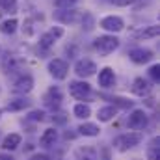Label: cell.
Segmentation results:
<instances>
[{"mask_svg":"<svg viewBox=\"0 0 160 160\" xmlns=\"http://www.w3.org/2000/svg\"><path fill=\"white\" fill-rule=\"evenodd\" d=\"M119 45H121L119 38L114 36V34H102V36H99V38L93 39V48H95L97 54L102 56V58H106V56H110L112 52H116V50L119 48Z\"/></svg>","mask_w":160,"mask_h":160,"instance_id":"obj_1","label":"cell"},{"mask_svg":"<svg viewBox=\"0 0 160 160\" xmlns=\"http://www.w3.org/2000/svg\"><path fill=\"white\" fill-rule=\"evenodd\" d=\"M142 140H143V134H142V132H136V130L123 132V134H119V136L114 140V149L119 151V153H127V151L134 149L136 145H140Z\"/></svg>","mask_w":160,"mask_h":160,"instance_id":"obj_2","label":"cell"},{"mask_svg":"<svg viewBox=\"0 0 160 160\" xmlns=\"http://www.w3.org/2000/svg\"><path fill=\"white\" fill-rule=\"evenodd\" d=\"M34 86H36V82H34V77L30 73H19L11 82V93L26 97L28 93H32Z\"/></svg>","mask_w":160,"mask_h":160,"instance_id":"obj_3","label":"cell"},{"mask_svg":"<svg viewBox=\"0 0 160 160\" xmlns=\"http://www.w3.org/2000/svg\"><path fill=\"white\" fill-rule=\"evenodd\" d=\"M69 95L80 102H88L93 97V89L86 80H71L69 82Z\"/></svg>","mask_w":160,"mask_h":160,"instance_id":"obj_4","label":"cell"},{"mask_svg":"<svg viewBox=\"0 0 160 160\" xmlns=\"http://www.w3.org/2000/svg\"><path fill=\"white\" fill-rule=\"evenodd\" d=\"M63 34H65V30H63L62 26H52V28H48L45 34H41V36H39V41H38L39 50L48 52V50L54 47V43H56V41L63 38Z\"/></svg>","mask_w":160,"mask_h":160,"instance_id":"obj_5","label":"cell"},{"mask_svg":"<svg viewBox=\"0 0 160 160\" xmlns=\"http://www.w3.org/2000/svg\"><path fill=\"white\" fill-rule=\"evenodd\" d=\"M149 123V116L143 108H132L128 118H127V127L130 130H136V132H142Z\"/></svg>","mask_w":160,"mask_h":160,"instance_id":"obj_6","label":"cell"},{"mask_svg":"<svg viewBox=\"0 0 160 160\" xmlns=\"http://www.w3.org/2000/svg\"><path fill=\"white\" fill-rule=\"evenodd\" d=\"M47 71L54 80H65L69 75V63L62 58H52L47 63Z\"/></svg>","mask_w":160,"mask_h":160,"instance_id":"obj_7","label":"cell"},{"mask_svg":"<svg viewBox=\"0 0 160 160\" xmlns=\"http://www.w3.org/2000/svg\"><path fill=\"white\" fill-rule=\"evenodd\" d=\"M86 9H75V8H69V9H58L54 13V19L62 24H80L82 17H84Z\"/></svg>","mask_w":160,"mask_h":160,"instance_id":"obj_8","label":"cell"},{"mask_svg":"<svg viewBox=\"0 0 160 160\" xmlns=\"http://www.w3.org/2000/svg\"><path fill=\"white\" fill-rule=\"evenodd\" d=\"M73 71H75V75H77L80 80H86V78H89V77H93V75H97L99 69H97V63H95L93 60H89V58H80V60H77Z\"/></svg>","mask_w":160,"mask_h":160,"instance_id":"obj_9","label":"cell"},{"mask_svg":"<svg viewBox=\"0 0 160 160\" xmlns=\"http://www.w3.org/2000/svg\"><path fill=\"white\" fill-rule=\"evenodd\" d=\"M99 26L106 32V34H119L125 30V21H123V17L119 15H106V17H102L101 21H99Z\"/></svg>","mask_w":160,"mask_h":160,"instance_id":"obj_10","label":"cell"},{"mask_svg":"<svg viewBox=\"0 0 160 160\" xmlns=\"http://www.w3.org/2000/svg\"><path fill=\"white\" fill-rule=\"evenodd\" d=\"M128 60L136 65H145L155 60V52L147 47H134L128 50Z\"/></svg>","mask_w":160,"mask_h":160,"instance_id":"obj_11","label":"cell"},{"mask_svg":"<svg viewBox=\"0 0 160 160\" xmlns=\"http://www.w3.org/2000/svg\"><path fill=\"white\" fill-rule=\"evenodd\" d=\"M62 101H63V93H62V89L58 86H50L47 89V93L43 95V104L47 108H50V110H58Z\"/></svg>","mask_w":160,"mask_h":160,"instance_id":"obj_12","label":"cell"},{"mask_svg":"<svg viewBox=\"0 0 160 160\" xmlns=\"http://www.w3.org/2000/svg\"><path fill=\"white\" fill-rule=\"evenodd\" d=\"M151 89H153L151 80L143 78V77H136L130 84V93L136 95V97H147L151 93Z\"/></svg>","mask_w":160,"mask_h":160,"instance_id":"obj_13","label":"cell"},{"mask_svg":"<svg viewBox=\"0 0 160 160\" xmlns=\"http://www.w3.org/2000/svg\"><path fill=\"white\" fill-rule=\"evenodd\" d=\"M158 34H160V26L158 24H149V26H143V28L132 32L130 38L136 39V41H147V39H155V38H158Z\"/></svg>","mask_w":160,"mask_h":160,"instance_id":"obj_14","label":"cell"},{"mask_svg":"<svg viewBox=\"0 0 160 160\" xmlns=\"http://www.w3.org/2000/svg\"><path fill=\"white\" fill-rule=\"evenodd\" d=\"M97 80H99V86L102 88V89H110L112 86H116V71L112 69V67H102L101 71H99V75H97Z\"/></svg>","mask_w":160,"mask_h":160,"instance_id":"obj_15","label":"cell"},{"mask_svg":"<svg viewBox=\"0 0 160 160\" xmlns=\"http://www.w3.org/2000/svg\"><path fill=\"white\" fill-rule=\"evenodd\" d=\"M24 65V60L15 56V54H8L2 62V71L8 75V73H15V71H21Z\"/></svg>","mask_w":160,"mask_h":160,"instance_id":"obj_16","label":"cell"},{"mask_svg":"<svg viewBox=\"0 0 160 160\" xmlns=\"http://www.w3.org/2000/svg\"><path fill=\"white\" fill-rule=\"evenodd\" d=\"M30 106H32V101H30L28 97H24V95H19L17 99L8 101L6 110H8V112H22V110H26V108H30Z\"/></svg>","mask_w":160,"mask_h":160,"instance_id":"obj_17","label":"cell"},{"mask_svg":"<svg viewBox=\"0 0 160 160\" xmlns=\"http://www.w3.org/2000/svg\"><path fill=\"white\" fill-rule=\"evenodd\" d=\"M77 130L80 136H86V138H97L101 134V127L97 123H91V121H84L82 125H78Z\"/></svg>","mask_w":160,"mask_h":160,"instance_id":"obj_18","label":"cell"},{"mask_svg":"<svg viewBox=\"0 0 160 160\" xmlns=\"http://www.w3.org/2000/svg\"><path fill=\"white\" fill-rule=\"evenodd\" d=\"M75 160H99V153L95 147L82 145L75 149Z\"/></svg>","mask_w":160,"mask_h":160,"instance_id":"obj_19","label":"cell"},{"mask_svg":"<svg viewBox=\"0 0 160 160\" xmlns=\"http://www.w3.org/2000/svg\"><path fill=\"white\" fill-rule=\"evenodd\" d=\"M118 108L114 106V104H106V106H101L99 110H97V119L101 121V123H108V121H112L116 116H118Z\"/></svg>","mask_w":160,"mask_h":160,"instance_id":"obj_20","label":"cell"},{"mask_svg":"<svg viewBox=\"0 0 160 160\" xmlns=\"http://www.w3.org/2000/svg\"><path fill=\"white\" fill-rule=\"evenodd\" d=\"M21 143H22V136L17 134V132H11L2 140V149L4 151H15Z\"/></svg>","mask_w":160,"mask_h":160,"instance_id":"obj_21","label":"cell"},{"mask_svg":"<svg viewBox=\"0 0 160 160\" xmlns=\"http://www.w3.org/2000/svg\"><path fill=\"white\" fill-rule=\"evenodd\" d=\"M56 140H58V130H56L54 127L43 130V134H41V138H39V142H41L43 147H52V145L56 143Z\"/></svg>","mask_w":160,"mask_h":160,"instance_id":"obj_22","label":"cell"},{"mask_svg":"<svg viewBox=\"0 0 160 160\" xmlns=\"http://www.w3.org/2000/svg\"><path fill=\"white\" fill-rule=\"evenodd\" d=\"M73 116L78 118V119H84V121L89 119L91 118V106L88 102H77L73 106Z\"/></svg>","mask_w":160,"mask_h":160,"instance_id":"obj_23","label":"cell"},{"mask_svg":"<svg viewBox=\"0 0 160 160\" xmlns=\"http://www.w3.org/2000/svg\"><path fill=\"white\" fill-rule=\"evenodd\" d=\"M17 28H19V21L15 17H9V19H6V21L0 22V32L4 36H13L17 32Z\"/></svg>","mask_w":160,"mask_h":160,"instance_id":"obj_24","label":"cell"},{"mask_svg":"<svg viewBox=\"0 0 160 160\" xmlns=\"http://www.w3.org/2000/svg\"><path fill=\"white\" fill-rule=\"evenodd\" d=\"M110 101H112V104H114L118 110H132V108H134V101L125 99V97H119V95H112Z\"/></svg>","mask_w":160,"mask_h":160,"instance_id":"obj_25","label":"cell"},{"mask_svg":"<svg viewBox=\"0 0 160 160\" xmlns=\"http://www.w3.org/2000/svg\"><path fill=\"white\" fill-rule=\"evenodd\" d=\"M147 160H160V140L155 136L147 147Z\"/></svg>","mask_w":160,"mask_h":160,"instance_id":"obj_26","label":"cell"},{"mask_svg":"<svg viewBox=\"0 0 160 160\" xmlns=\"http://www.w3.org/2000/svg\"><path fill=\"white\" fill-rule=\"evenodd\" d=\"M80 24H82V28H84L86 32H89V30L95 28V17H93L89 11H86L84 17H82V21H80Z\"/></svg>","mask_w":160,"mask_h":160,"instance_id":"obj_27","label":"cell"},{"mask_svg":"<svg viewBox=\"0 0 160 160\" xmlns=\"http://www.w3.org/2000/svg\"><path fill=\"white\" fill-rule=\"evenodd\" d=\"M26 118L30 121H34V123H41V121L47 119V112L45 110H30Z\"/></svg>","mask_w":160,"mask_h":160,"instance_id":"obj_28","label":"cell"},{"mask_svg":"<svg viewBox=\"0 0 160 160\" xmlns=\"http://www.w3.org/2000/svg\"><path fill=\"white\" fill-rule=\"evenodd\" d=\"M0 9L8 13H17V0H0Z\"/></svg>","mask_w":160,"mask_h":160,"instance_id":"obj_29","label":"cell"},{"mask_svg":"<svg viewBox=\"0 0 160 160\" xmlns=\"http://www.w3.org/2000/svg\"><path fill=\"white\" fill-rule=\"evenodd\" d=\"M78 0H54V8L56 9H69L77 4Z\"/></svg>","mask_w":160,"mask_h":160,"instance_id":"obj_30","label":"cell"},{"mask_svg":"<svg viewBox=\"0 0 160 160\" xmlns=\"http://www.w3.org/2000/svg\"><path fill=\"white\" fill-rule=\"evenodd\" d=\"M149 78L153 80L155 84L160 82V65L158 63H153V65L149 67Z\"/></svg>","mask_w":160,"mask_h":160,"instance_id":"obj_31","label":"cell"},{"mask_svg":"<svg viewBox=\"0 0 160 160\" xmlns=\"http://www.w3.org/2000/svg\"><path fill=\"white\" fill-rule=\"evenodd\" d=\"M67 119H69V118H67L63 112H56V114L52 116V121H54V125H65V123H67Z\"/></svg>","mask_w":160,"mask_h":160,"instance_id":"obj_32","label":"cell"},{"mask_svg":"<svg viewBox=\"0 0 160 160\" xmlns=\"http://www.w3.org/2000/svg\"><path fill=\"white\" fill-rule=\"evenodd\" d=\"M22 32H24V36H32V34H34V22H32V19H26V21H24Z\"/></svg>","mask_w":160,"mask_h":160,"instance_id":"obj_33","label":"cell"},{"mask_svg":"<svg viewBox=\"0 0 160 160\" xmlns=\"http://www.w3.org/2000/svg\"><path fill=\"white\" fill-rule=\"evenodd\" d=\"M138 0H112V4L114 6H118V8H128V6H132V4H136Z\"/></svg>","mask_w":160,"mask_h":160,"instance_id":"obj_34","label":"cell"},{"mask_svg":"<svg viewBox=\"0 0 160 160\" xmlns=\"http://www.w3.org/2000/svg\"><path fill=\"white\" fill-rule=\"evenodd\" d=\"M30 160H50V157L47 153H34L30 155Z\"/></svg>","mask_w":160,"mask_h":160,"instance_id":"obj_35","label":"cell"},{"mask_svg":"<svg viewBox=\"0 0 160 160\" xmlns=\"http://www.w3.org/2000/svg\"><path fill=\"white\" fill-rule=\"evenodd\" d=\"M0 160H15V158H13V155H9L8 151H4V153H0Z\"/></svg>","mask_w":160,"mask_h":160,"instance_id":"obj_36","label":"cell"},{"mask_svg":"<svg viewBox=\"0 0 160 160\" xmlns=\"http://www.w3.org/2000/svg\"><path fill=\"white\" fill-rule=\"evenodd\" d=\"M2 114H4V110H2V108H0V118H2Z\"/></svg>","mask_w":160,"mask_h":160,"instance_id":"obj_37","label":"cell"},{"mask_svg":"<svg viewBox=\"0 0 160 160\" xmlns=\"http://www.w3.org/2000/svg\"><path fill=\"white\" fill-rule=\"evenodd\" d=\"M0 54H2V47H0Z\"/></svg>","mask_w":160,"mask_h":160,"instance_id":"obj_38","label":"cell"}]
</instances>
